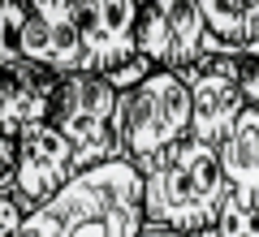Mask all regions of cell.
<instances>
[{"instance_id":"6da1fadb","label":"cell","mask_w":259,"mask_h":237,"mask_svg":"<svg viewBox=\"0 0 259 237\" xmlns=\"http://www.w3.org/2000/svg\"><path fill=\"white\" fill-rule=\"evenodd\" d=\"M143 177H147L143 211H147V224L160 228L203 237L216 228L225 203H229V177L221 164V147H207L199 138H186L182 147H173Z\"/></svg>"},{"instance_id":"7a4b0ae2","label":"cell","mask_w":259,"mask_h":237,"mask_svg":"<svg viewBox=\"0 0 259 237\" xmlns=\"http://www.w3.org/2000/svg\"><path fill=\"white\" fill-rule=\"evenodd\" d=\"M147 177L130 160H108L78 173L52 199L61 216V237H139L147 228L143 211Z\"/></svg>"},{"instance_id":"3957f363","label":"cell","mask_w":259,"mask_h":237,"mask_svg":"<svg viewBox=\"0 0 259 237\" xmlns=\"http://www.w3.org/2000/svg\"><path fill=\"white\" fill-rule=\"evenodd\" d=\"M186 138H194V104L177 69H156L134 91H121V143L139 173L156 168Z\"/></svg>"},{"instance_id":"277c9868","label":"cell","mask_w":259,"mask_h":237,"mask_svg":"<svg viewBox=\"0 0 259 237\" xmlns=\"http://www.w3.org/2000/svg\"><path fill=\"white\" fill-rule=\"evenodd\" d=\"M52 125L61 129L78 151V168H95L108 160H125L121 143V91L108 73H65L56 91Z\"/></svg>"},{"instance_id":"5b68a950","label":"cell","mask_w":259,"mask_h":237,"mask_svg":"<svg viewBox=\"0 0 259 237\" xmlns=\"http://www.w3.org/2000/svg\"><path fill=\"white\" fill-rule=\"evenodd\" d=\"M212 30H207L199 0H143L139 18V52L156 69H190L207 56Z\"/></svg>"},{"instance_id":"8992f818","label":"cell","mask_w":259,"mask_h":237,"mask_svg":"<svg viewBox=\"0 0 259 237\" xmlns=\"http://www.w3.org/2000/svg\"><path fill=\"white\" fill-rule=\"evenodd\" d=\"M182 78L190 86V104H194V138L207 147H221L250 108L238 78V56L207 52L203 61L182 69Z\"/></svg>"},{"instance_id":"52a82bcc","label":"cell","mask_w":259,"mask_h":237,"mask_svg":"<svg viewBox=\"0 0 259 237\" xmlns=\"http://www.w3.org/2000/svg\"><path fill=\"white\" fill-rule=\"evenodd\" d=\"M9 56L39 61L56 73H82L87 43H82V26H78V0H39V5H30L13 52H5L0 61H9Z\"/></svg>"},{"instance_id":"ba28073f","label":"cell","mask_w":259,"mask_h":237,"mask_svg":"<svg viewBox=\"0 0 259 237\" xmlns=\"http://www.w3.org/2000/svg\"><path fill=\"white\" fill-rule=\"evenodd\" d=\"M78 173H82V168H78L74 143H69L52 121H44V125L26 129V134L18 138V168H13V173H0V177L18 185L30 207H48Z\"/></svg>"},{"instance_id":"9c48e42d","label":"cell","mask_w":259,"mask_h":237,"mask_svg":"<svg viewBox=\"0 0 259 237\" xmlns=\"http://www.w3.org/2000/svg\"><path fill=\"white\" fill-rule=\"evenodd\" d=\"M139 18L143 0H78V26L87 43V69L117 73L139 52Z\"/></svg>"},{"instance_id":"30bf717a","label":"cell","mask_w":259,"mask_h":237,"mask_svg":"<svg viewBox=\"0 0 259 237\" xmlns=\"http://www.w3.org/2000/svg\"><path fill=\"white\" fill-rule=\"evenodd\" d=\"M61 78L65 73L48 69L39 61H26V56L0 61V134L22 138L26 129L52 121Z\"/></svg>"},{"instance_id":"8fae6325","label":"cell","mask_w":259,"mask_h":237,"mask_svg":"<svg viewBox=\"0 0 259 237\" xmlns=\"http://www.w3.org/2000/svg\"><path fill=\"white\" fill-rule=\"evenodd\" d=\"M221 164L229 177V199L259 216V108H246V117L221 143Z\"/></svg>"},{"instance_id":"7c38bea8","label":"cell","mask_w":259,"mask_h":237,"mask_svg":"<svg viewBox=\"0 0 259 237\" xmlns=\"http://www.w3.org/2000/svg\"><path fill=\"white\" fill-rule=\"evenodd\" d=\"M199 5H203L207 30H212L207 52L238 56L246 43L259 39V0H199Z\"/></svg>"},{"instance_id":"4fadbf2b","label":"cell","mask_w":259,"mask_h":237,"mask_svg":"<svg viewBox=\"0 0 259 237\" xmlns=\"http://www.w3.org/2000/svg\"><path fill=\"white\" fill-rule=\"evenodd\" d=\"M35 211H39V207H30L26 194H22L18 185L0 177V237H13L30 216H35Z\"/></svg>"},{"instance_id":"5bb4252c","label":"cell","mask_w":259,"mask_h":237,"mask_svg":"<svg viewBox=\"0 0 259 237\" xmlns=\"http://www.w3.org/2000/svg\"><path fill=\"white\" fill-rule=\"evenodd\" d=\"M238 78H242V91H246V104L259 108V39L238 52Z\"/></svg>"},{"instance_id":"9a60e30c","label":"cell","mask_w":259,"mask_h":237,"mask_svg":"<svg viewBox=\"0 0 259 237\" xmlns=\"http://www.w3.org/2000/svg\"><path fill=\"white\" fill-rule=\"evenodd\" d=\"M13 237H61V216H56L52 203H48V207H39L35 216H30L26 224L13 233Z\"/></svg>"},{"instance_id":"2e32d148","label":"cell","mask_w":259,"mask_h":237,"mask_svg":"<svg viewBox=\"0 0 259 237\" xmlns=\"http://www.w3.org/2000/svg\"><path fill=\"white\" fill-rule=\"evenodd\" d=\"M139 237H190V233H177V228H160V224H147Z\"/></svg>"},{"instance_id":"e0dca14e","label":"cell","mask_w":259,"mask_h":237,"mask_svg":"<svg viewBox=\"0 0 259 237\" xmlns=\"http://www.w3.org/2000/svg\"><path fill=\"white\" fill-rule=\"evenodd\" d=\"M22 5H39V0H22Z\"/></svg>"},{"instance_id":"ac0fdd59","label":"cell","mask_w":259,"mask_h":237,"mask_svg":"<svg viewBox=\"0 0 259 237\" xmlns=\"http://www.w3.org/2000/svg\"><path fill=\"white\" fill-rule=\"evenodd\" d=\"M203 237H216V228H212V233H203Z\"/></svg>"}]
</instances>
